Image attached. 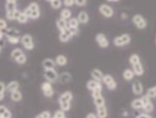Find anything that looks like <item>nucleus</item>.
I'll return each instance as SVG.
<instances>
[{
    "instance_id": "48",
    "label": "nucleus",
    "mask_w": 156,
    "mask_h": 118,
    "mask_svg": "<svg viewBox=\"0 0 156 118\" xmlns=\"http://www.w3.org/2000/svg\"><path fill=\"white\" fill-rule=\"evenodd\" d=\"M86 118H97V116H96L95 113H88L86 115Z\"/></svg>"
},
{
    "instance_id": "30",
    "label": "nucleus",
    "mask_w": 156,
    "mask_h": 118,
    "mask_svg": "<svg viewBox=\"0 0 156 118\" xmlns=\"http://www.w3.org/2000/svg\"><path fill=\"white\" fill-rule=\"evenodd\" d=\"M67 23H68V29H79V23L77 18L72 17L69 20H67Z\"/></svg>"
},
{
    "instance_id": "56",
    "label": "nucleus",
    "mask_w": 156,
    "mask_h": 118,
    "mask_svg": "<svg viewBox=\"0 0 156 118\" xmlns=\"http://www.w3.org/2000/svg\"><path fill=\"white\" fill-rule=\"evenodd\" d=\"M46 1H47V2H50V1H51V0H46Z\"/></svg>"
},
{
    "instance_id": "11",
    "label": "nucleus",
    "mask_w": 156,
    "mask_h": 118,
    "mask_svg": "<svg viewBox=\"0 0 156 118\" xmlns=\"http://www.w3.org/2000/svg\"><path fill=\"white\" fill-rule=\"evenodd\" d=\"M16 10H17L16 3L6 2V18H7V20L12 21V20H13V15H15V11H16Z\"/></svg>"
},
{
    "instance_id": "6",
    "label": "nucleus",
    "mask_w": 156,
    "mask_h": 118,
    "mask_svg": "<svg viewBox=\"0 0 156 118\" xmlns=\"http://www.w3.org/2000/svg\"><path fill=\"white\" fill-rule=\"evenodd\" d=\"M101 82H104V85L108 88V90H115L117 88V82L114 79V77L109 74H106V75H103V79Z\"/></svg>"
},
{
    "instance_id": "45",
    "label": "nucleus",
    "mask_w": 156,
    "mask_h": 118,
    "mask_svg": "<svg viewBox=\"0 0 156 118\" xmlns=\"http://www.w3.org/2000/svg\"><path fill=\"white\" fill-rule=\"evenodd\" d=\"M101 92H103V89H95L91 92V97L94 98V97H97V96L101 95Z\"/></svg>"
},
{
    "instance_id": "20",
    "label": "nucleus",
    "mask_w": 156,
    "mask_h": 118,
    "mask_svg": "<svg viewBox=\"0 0 156 118\" xmlns=\"http://www.w3.org/2000/svg\"><path fill=\"white\" fill-rule=\"evenodd\" d=\"M58 82L60 84H67V82H72V75L67 71L62 72L60 75H58Z\"/></svg>"
},
{
    "instance_id": "15",
    "label": "nucleus",
    "mask_w": 156,
    "mask_h": 118,
    "mask_svg": "<svg viewBox=\"0 0 156 118\" xmlns=\"http://www.w3.org/2000/svg\"><path fill=\"white\" fill-rule=\"evenodd\" d=\"M86 87L89 92H93L95 89H103V86H101V82H96L94 79H90V80H88L87 84H86Z\"/></svg>"
},
{
    "instance_id": "27",
    "label": "nucleus",
    "mask_w": 156,
    "mask_h": 118,
    "mask_svg": "<svg viewBox=\"0 0 156 118\" xmlns=\"http://www.w3.org/2000/svg\"><path fill=\"white\" fill-rule=\"evenodd\" d=\"M7 41L11 45H18L20 43V37L18 35H6Z\"/></svg>"
},
{
    "instance_id": "34",
    "label": "nucleus",
    "mask_w": 156,
    "mask_h": 118,
    "mask_svg": "<svg viewBox=\"0 0 156 118\" xmlns=\"http://www.w3.org/2000/svg\"><path fill=\"white\" fill-rule=\"evenodd\" d=\"M49 3L52 9H60L62 6V0H51Z\"/></svg>"
},
{
    "instance_id": "39",
    "label": "nucleus",
    "mask_w": 156,
    "mask_h": 118,
    "mask_svg": "<svg viewBox=\"0 0 156 118\" xmlns=\"http://www.w3.org/2000/svg\"><path fill=\"white\" fill-rule=\"evenodd\" d=\"M15 61H16L18 65H25V64L27 62V56L25 55V54H23V55H20Z\"/></svg>"
},
{
    "instance_id": "22",
    "label": "nucleus",
    "mask_w": 156,
    "mask_h": 118,
    "mask_svg": "<svg viewBox=\"0 0 156 118\" xmlns=\"http://www.w3.org/2000/svg\"><path fill=\"white\" fill-rule=\"evenodd\" d=\"M20 87V84L19 82H17V80H11V82H9L8 84L6 85V90L7 92H15V90H18Z\"/></svg>"
},
{
    "instance_id": "24",
    "label": "nucleus",
    "mask_w": 156,
    "mask_h": 118,
    "mask_svg": "<svg viewBox=\"0 0 156 118\" xmlns=\"http://www.w3.org/2000/svg\"><path fill=\"white\" fill-rule=\"evenodd\" d=\"M10 98L11 100L15 102H19L21 99H23V92H20L19 89L18 90H15V92H10Z\"/></svg>"
},
{
    "instance_id": "14",
    "label": "nucleus",
    "mask_w": 156,
    "mask_h": 118,
    "mask_svg": "<svg viewBox=\"0 0 156 118\" xmlns=\"http://www.w3.org/2000/svg\"><path fill=\"white\" fill-rule=\"evenodd\" d=\"M73 37H74L73 36V33L67 29V30H65V31H60L58 38H59V41H60V43H68Z\"/></svg>"
},
{
    "instance_id": "13",
    "label": "nucleus",
    "mask_w": 156,
    "mask_h": 118,
    "mask_svg": "<svg viewBox=\"0 0 156 118\" xmlns=\"http://www.w3.org/2000/svg\"><path fill=\"white\" fill-rule=\"evenodd\" d=\"M73 99H74V95H73L72 92H69V90H67V92H64L62 94V95L59 96L58 98V104H60V102H72Z\"/></svg>"
},
{
    "instance_id": "53",
    "label": "nucleus",
    "mask_w": 156,
    "mask_h": 118,
    "mask_svg": "<svg viewBox=\"0 0 156 118\" xmlns=\"http://www.w3.org/2000/svg\"><path fill=\"white\" fill-rule=\"evenodd\" d=\"M3 98H5V94H2V92H0V102H2Z\"/></svg>"
},
{
    "instance_id": "58",
    "label": "nucleus",
    "mask_w": 156,
    "mask_h": 118,
    "mask_svg": "<svg viewBox=\"0 0 156 118\" xmlns=\"http://www.w3.org/2000/svg\"><path fill=\"white\" fill-rule=\"evenodd\" d=\"M0 118H3V117H1V116H0Z\"/></svg>"
},
{
    "instance_id": "57",
    "label": "nucleus",
    "mask_w": 156,
    "mask_h": 118,
    "mask_svg": "<svg viewBox=\"0 0 156 118\" xmlns=\"http://www.w3.org/2000/svg\"><path fill=\"white\" fill-rule=\"evenodd\" d=\"M1 48H2V47H1V46H0V53H1Z\"/></svg>"
},
{
    "instance_id": "35",
    "label": "nucleus",
    "mask_w": 156,
    "mask_h": 118,
    "mask_svg": "<svg viewBox=\"0 0 156 118\" xmlns=\"http://www.w3.org/2000/svg\"><path fill=\"white\" fill-rule=\"evenodd\" d=\"M59 107H60V109H62V112H69L70 110V108H72V102H60L59 104Z\"/></svg>"
},
{
    "instance_id": "1",
    "label": "nucleus",
    "mask_w": 156,
    "mask_h": 118,
    "mask_svg": "<svg viewBox=\"0 0 156 118\" xmlns=\"http://www.w3.org/2000/svg\"><path fill=\"white\" fill-rule=\"evenodd\" d=\"M129 64L132 65V70H133L135 76H143L144 75V67L140 61V57L137 54H132L129 56Z\"/></svg>"
},
{
    "instance_id": "12",
    "label": "nucleus",
    "mask_w": 156,
    "mask_h": 118,
    "mask_svg": "<svg viewBox=\"0 0 156 118\" xmlns=\"http://www.w3.org/2000/svg\"><path fill=\"white\" fill-rule=\"evenodd\" d=\"M132 92L134 95L136 96H142L144 92V86L140 80H135L132 85Z\"/></svg>"
},
{
    "instance_id": "31",
    "label": "nucleus",
    "mask_w": 156,
    "mask_h": 118,
    "mask_svg": "<svg viewBox=\"0 0 156 118\" xmlns=\"http://www.w3.org/2000/svg\"><path fill=\"white\" fill-rule=\"evenodd\" d=\"M28 20H29V18L27 17L26 13L23 12V11H20L19 16L17 17L16 21H18V23H23V25H25V23H28Z\"/></svg>"
},
{
    "instance_id": "37",
    "label": "nucleus",
    "mask_w": 156,
    "mask_h": 118,
    "mask_svg": "<svg viewBox=\"0 0 156 118\" xmlns=\"http://www.w3.org/2000/svg\"><path fill=\"white\" fill-rule=\"evenodd\" d=\"M143 110L146 113V114L153 113V110H154V104H153V102H148V104H146L145 106H143Z\"/></svg>"
},
{
    "instance_id": "2",
    "label": "nucleus",
    "mask_w": 156,
    "mask_h": 118,
    "mask_svg": "<svg viewBox=\"0 0 156 118\" xmlns=\"http://www.w3.org/2000/svg\"><path fill=\"white\" fill-rule=\"evenodd\" d=\"M23 12L26 13L27 17L31 20H37L40 17V7H39L38 2L34 1L30 2L28 6L23 9Z\"/></svg>"
},
{
    "instance_id": "43",
    "label": "nucleus",
    "mask_w": 156,
    "mask_h": 118,
    "mask_svg": "<svg viewBox=\"0 0 156 118\" xmlns=\"http://www.w3.org/2000/svg\"><path fill=\"white\" fill-rule=\"evenodd\" d=\"M8 28V23H7V20H5L3 18H0V30H6Z\"/></svg>"
},
{
    "instance_id": "19",
    "label": "nucleus",
    "mask_w": 156,
    "mask_h": 118,
    "mask_svg": "<svg viewBox=\"0 0 156 118\" xmlns=\"http://www.w3.org/2000/svg\"><path fill=\"white\" fill-rule=\"evenodd\" d=\"M41 66L44 69H55L56 67L55 60L52 58H45L42 60Z\"/></svg>"
},
{
    "instance_id": "9",
    "label": "nucleus",
    "mask_w": 156,
    "mask_h": 118,
    "mask_svg": "<svg viewBox=\"0 0 156 118\" xmlns=\"http://www.w3.org/2000/svg\"><path fill=\"white\" fill-rule=\"evenodd\" d=\"M40 88H41L42 94H44V95H45V97H47V98H51L52 96H54V92H55V90H54V88H52V85L50 84V82H44L41 85H40Z\"/></svg>"
},
{
    "instance_id": "17",
    "label": "nucleus",
    "mask_w": 156,
    "mask_h": 118,
    "mask_svg": "<svg viewBox=\"0 0 156 118\" xmlns=\"http://www.w3.org/2000/svg\"><path fill=\"white\" fill-rule=\"evenodd\" d=\"M96 116L97 118H107L108 116V110H107V107L105 105L103 106H98L96 107Z\"/></svg>"
},
{
    "instance_id": "51",
    "label": "nucleus",
    "mask_w": 156,
    "mask_h": 118,
    "mask_svg": "<svg viewBox=\"0 0 156 118\" xmlns=\"http://www.w3.org/2000/svg\"><path fill=\"white\" fill-rule=\"evenodd\" d=\"M3 37H5V33H3L2 30H0V41L3 39Z\"/></svg>"
},
{
    "instance_id": "49",
    "label": "nucleus",
    "mask_w": 156,
    "mask_h": 118,
    "mask_svg": "<svg viewBox=\"0 0 156 118\" xmlns=\"http://www.w3.org/2000/svg\"><path fill=\"white\" fill-rule=\"evenodd\" d=\"M120 18H122L123 20H126L127 18H128V16H127L126 12H122V13H120Z\"/></svg>"
},
{
    "instance_id": "26",
    "label": "nucleus",
    "mask_w": 156,
    "mask_h": 118,
    "mask_svg": "<svg viewBox=\"0 0 156 118\" xmlns=\"http://www.w3.org/2000/svg\"><path fill=\"white\" fill-rule=\"evenodd\" d=\"M134 77H135V75H134V72L132 69L127 68L123 71V78L125 79L126 82H132L134 79Z\"/></svg>"
},
{
    "instance_id": "23",
    "label": "nucleus",
    "mask_w": 156,
    "mask_h": 118,
    "mask_svg": "<svg viewBox=\"0 0 156 118\" xmlns=\"http://www.w3.org/2000/svg\"><path fill=\"white\" fill-rule=\"evenodd\" d=\"M56 27L59 31H65V30L68 29V23H67V20H64L62 18L57 19L56 21Z\"/></svg>"
},
{
    "instance_id": "32",
    "label": "nucleus",
    "mask_w": 156,
    "mask_h": 118,
    "mask_svg": "<svg viewBox=\"0 0 156 118\" xmlns=\"http://www.w3.org/2000/svg\"><path fill=\"white\" fill-rule=\"evenodd\" d=\"M23 51L21 48H15L13 50H11V53H10V58L13 59V60H16L20 55H23Z\"/></svg>"
},
{
    "instance_id": "44",
    "label": "nucleus",
    "mask_w": 156,
    "mask_h": 118,
    "mask_svg": "<svg viewBox=\"0 0 156 118\" xmlns=\"http://www.w3.org/2000/svg\"><path fill=\"white\" fill-rule=\"evenodd\" d=\"M75 1V5L78 7H85L87 5V0H74Z\"/></svg>"
},
{
    "instance_id": "41",
    "label": "nucleus",
    "mask_w": 156,
    "mask_h": 118,
    "mask_svg": "<svg viewBox=\"0 0 156 118\" xmlns=\"http://www.w3.org/2000/svg\"><path fill=\"white\" fill-rule=\"evenodd\" d=\"M50 117H51V113L49 112V110H44V112H41L35 118H50Z\"/></svg>"
},
{
    "instance_id": "52",
    "label": "nucleus",
    "mask_w": 156,
    "mask_h": 118,
    "mask_svg": "<svg viewBox=\"0 0 156 118\" xmlns=\"http://www.w3.org/2000/svg\"><path fill=\"white\" fill-rule=\"evenodd\" d=\"M6 2H8V3H16V5H17V0H6Z\"/></svg>"
},
{
    "instance_id": "38",
    "label": "nucleus",
    "mask_w": 156,
    "mask_h": 118,
    "mask_svg": "<svg viewBox=\"0 0 156 118\" xmlns=\"http://www.w3.org/2000/svg\"><path fill=\"white\" fill-rule=\"evenodd\" d=\"M50 118H67V117H66V113L62 112V109H59V110H56L54 113V115H51Z\"/></svg>"
},
{
    "instance_id": "3",
    "label": "nucleus",
    "mask_w": 156,
    "mask_h": 118,
    "mask_svg": "<svg viewBox=\"0 0 156 118\" xmlns=\"http://www.w3.org/2000/svg\"><path fill=\"white\" fill-rule=\"evenodd\" d=\"M130 36L128 33H122L119 36H116L113 40V43H114L116 47H125L127 45H129L130 43Z\"/></svg>"
},
{
    "instance_id": "55",
    "label": "nucleus",
    "mask_w": 156,
    "mask_h": 118,
    "mask_svg": "<svg viewBox=\"0 0 156 118\" xmlns=\"http://www.w3.org/2000/svg\"><path fill=\"white\" fill-rule=\"evenodd\" d=\"M107 1H109V2H118L119 0H107Z\"/></svg>"
},
{
    "instance_id": "16",
    "label": "nucleus",
    "mask_w": 156,
    "mask_h": 118,
    "mask_svg": "<svg viewBox=\"0 0 156 118\" xmlns=\"http://www.w3.org/2000/svg\"><path fill=\"white\" fill-rule=\"evenodd\" d=\"M77 20L78 23H79V25H87L88 23H89V15H88L86 11H79V13H78L77 16Z\"/></svg>"
},
{
    "instance_id": "28",
    "label": "nucleus",
    "mask_w": 156,
    "mask_h": 118,
    "mask_svg": "<svg viewBox=\"0 0 156 118\" xmlns=\"http://www.w3.org/2000/svg\"><path fill=\"white\" fill-rule=\"evenodd\" d=\"M0 116L3 118H12L11 112L3 105H0Z\"/></svg>"
},
{
    "instance_id": "47",
    "label": "nucleus",
    "mask_w": 156,
    "mask_h": 118,
    "mask_svg": "<svg viewBox=\"0 0 156 118\" xmlns=\"http://www.w3.org/2000/svg\"><path fill=\"white\" fill-rule=\"evenodd\" d=\"M137 118H153V117H152L150 114H146V113H145V114H140V115L137 116Z\"/></svg>"
},
{
    "instance_id": "10",
    "label": "nucleus",
    "mask_w": 156,
    "mask_h": 118,
    "mask_svg": "<svg viewBox=\"0 0 156 118\" xmlns=\"http://www.w3.org/2000/svg\"><path fill=\"white\" fill-rule=\"evenodd\" d=\"M95 41L103 49L104 48H108V46H109V40H108V38L106 37L105 33H97L95 36Z\"/></svg>"
},
{
    "instance_id": "33",
    "label": "nucleus",
    "mask_w": 156,
    "mask_h": 118,
    "mask_svg": "<svg viewBox=\"0 0 156 118\" xmlns=\"http://www.w3.org/2000/svg\"><path fill=\"white\" fill-rule=\"evenodd\" d=\"M93 100H94V104H95L96 107L105 105V98L103 97V95H99V96H97V97H94Z\"/></svg>"
},
{
    "instance_id": "5",
    "label": "nucleus",
    "mask_w": 156,
    "mask_h": 118,
    "mask_svg": "<svg viewBox=\"0 0 156 118\" xmlns=\"http://www.w3.org/2000/svg\"><path fill=\"white\" fill-rule=\"evenodd\" d=\"M132 23H134V26L136 27L137 29L143 30L147 27V21L142 15H134L132 18Z\"/></svg>"
},
{
    "instance_id": "4",
    "label": "nucleus",
    "mask_w": 156,
    "mask_h": 118,
    "mask_svg": "<svg viewBox=\"0 0 156 118\" xmlns=\"http://www.w3.org/2000/svg\"><path fill=\"white\" fill-rule=\"evenodd\" d=\"M20 43L23 45V47L26 50H34V48H35L34 38L30 36L29 33H26L23 37H20Z\"/></svg>"
},
{
    "instance_id": "50",
    "label": "nucleus",
    "mask_w": 156,
    "mask_h": 118,
    "mask_svg": "<svg viewBox=\"0 0 156 118\" xmlns=\"http://www.w3.org/2000/svg\"><path fill=\"white\" fill-rule=\"evenodd\" d=\"M19 13H20V10L17 9L16 11H15V15H13V20H16V19H17V17L19 16Z\"/></svg>"
},
{
    "instance_id": "7",
    "label": "nucleus",
    "mask_w": 156,
    "mask_h": 118,
    "mask_svg": "<svg viewBox=\"0 0 156 118\" xmlns=\"http://www.w3.org/2000/svg\"><path fill=\"white\" fill-rule=\"evenodd\" d=\"M44 77L46 82L50 84L58 82V72L56 71V69H44Z\"/></svg>"
},
{
    "instance_id": "40",
    "label": "nucleus",
    "mask_w": 156,
    "mask_h": 118,
    "mask_svg": "<svg viewBox=\"0 0 156 118\" xmlns=\"http://www.w3.org/2000/svg\"><path fill=\"white\" fill-rule=\"evenodd\" d=\"M5 31H6L5 35H18L19 33V30L17 28H13V27H8Z\"/></svg>"
},
{
    "instance_id": "8",
    "label": "nucleus",
    "mask_w": 156,
    "mask_h": 118,
    "mask_svg": "<svg viewBox=\"0 0 156 118\" xmlns=\"http://www.w3.org/2000/svg\"><path fill=\"white\" fill-rule=\"evenodd\" d=\"M98 11L105 18H112V17L114 16V9L109 5H107V3H101L99 8H98Z\"/></svg>"
},
{
    "instance_id": "18",
    "label": "nucleus",
    "mask_w": 156,
    "mask_h": 118,
    "mask_svg": "<svg viewBox=\"0 0 156 118\" xmlns=\"http://www.w3.org/2000/svg\"><path fill=\"white\" fill-rule=\"evenodd\" d=\"M54 60H55L56 66H59V67H64V66L68 64V59H67V57L65 55H57Z\"/></svg>"
},
{
    "instance_id": "29",
    "label": "nucleus",
    "mask_w": 156,
    "mask_h": 118,
    "mask_svg": "<svg viewBox=\"0 0 156 118\" xmlns=\"http://www.w3.org/2000/svg\"><path fill=\"white\" fill-rule=\"evenodd\" d=\"M72 10L69 8H64V9L60 10V18L64 20H69L72 18Z\"/></svg>"
},
{
    "instance_id": "42",
    "label": "nucleus",
    "mask_w": 156,
    "mask_h": 118,
    "mask_svg": "<svg viewBox=\"0 0 156 118\" xmlns=\"http://www.w3.org/2000/svg\"><path fill=\"white\" fill-rule=\"evenodd\" d=\"M75 5L74 0H62V6H65L66 8H70Z\"/></svg>"
},
{
    "instance_id": "46",
    "label": "nucleus",
    "mask_w": 156,
    "mask_h": 118,
    "mask_svg": "<svg viewBox=\"0 0 156 118\" xmlns=\"http://www.w3.org/2000/svg\"><path fill=\"white\" fill-rule=\"evenodd\" d=\"M5 92H6V84L0 80V92L5 94Z\"/></svg>"
},
{
    "instance_id": "25",
    "label": "nucleus",
    "mask_w": 156,
    "mask_h": 118,
    "mask_svg": "<svg viewBox=\"0 0 156 118\" xmlns=\"http://www.w3.org/2000/svg\"><path fill=\"white\" fill-rule=\"evenodd\" d=\"M130 107H132L134 110H142V109H143V104H142L140 98H135L134 100H132Z\"/></svg>"
},
{
    "instance_id": "21",
    "label": "nucleus",
    "mask_w": 156,
    "mask_h": 118,
    "mask_svg": "<svg viewBox=\"0 0 156 118\" xmlns=\"http://www.w3.org/2000/svg\"><path fill=\"white\" fill-rule=\"evenodd\" d=\"M103 72H101V69H93L90 71V76H91V79H94V80H96V82H101V79H103Z\"/></svg>"
},
{
    "instance_id": "36",
    "label": "nucleus",
    "mask_w": 156,
    "mask_h": 118,
    "mask_svg": "<svg viewBox=\"0 0 156 118\" xmlns=\"http://www.w3.org/2000/svg\"><path fill=\"white\" fill-rule=\"evenodd\" d=\"M146 96L148 98L151 99H154L156 97V87H151V88L147 89V92H146Z\"/></svg>"
},
{
    "instance_id": "54",
    "label": "nucleus",
    "mask_w": 156,
    "mask_h": 118,
    "mask_svg": "<svg viewBox=\"0 0 156 118\" xmlns=\"http://www.w3.org/2000/svg\"><path fill=\"white\" fill-rule=\"evenodd\" d=\"M123 116H124V117H127V116H128V112L124 110V112H123Z\"/></svg>"
}]
</instances>
